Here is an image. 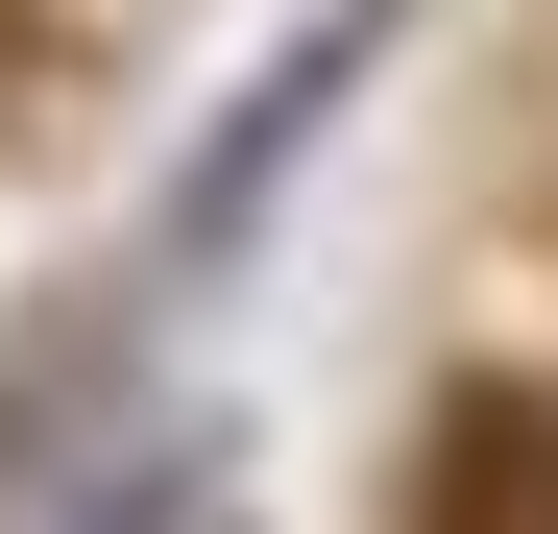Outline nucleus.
<instances>
[{"mask_svg":"<svg viewBox=\"0 0 558 534\" xmlns=\"http://www.w3.org/2000/svg\"><path fill=\"white\" fill-rule=\"evenodd\" d=\"M413 534H558V389H461L413 437Z\"/></svg>","mask_w":558,"mask_h":534,"instance_id":"nucleus-1","label":"nucleus"},{"mask_svg":"<svg viewBox=\"0 0 558 534\" xmlns=\"http://www.w3.org/2000/svg\"><path fill=\"white\" fill-rule=\"evenodd\" d=\"M510 219L558 243V73H534V122H510Z\"/></svg>","mask_w":558,"mask_h":534,"instance_id":"nucleus-2","label":"nucleus"},{"mask_svg":"<svg viewBox=\"0 0 558 534\" xmlns=\"http://www.w3.org/2000/svg\"><path fill=\"white\" fill-rule=\"evenodd\" d=\"M49 98V0H0V122H25Z\"/></svg>","mask_w":558,"mask_h":534,"instance_id":"nucleus-3","label":"nucleus"}]
</instances>
